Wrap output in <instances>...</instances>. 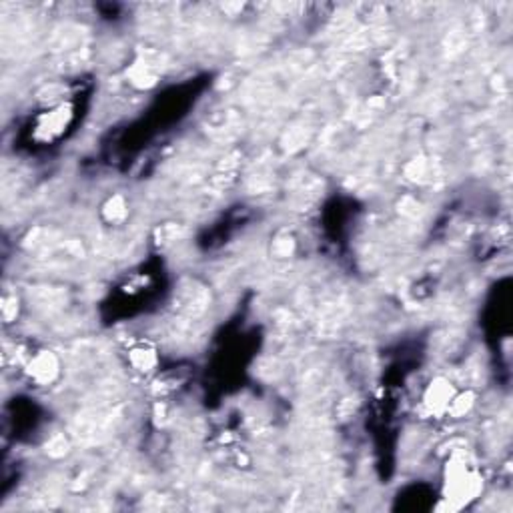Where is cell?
Returning <instances> with one entry per match:
<instances>
[{
    "label": "cell",
    "mask_w": 513,
    "mask_h": 513,
    "mask_svg": "<svg viewBox=\"0 0 513 513\" xmlns=\"http://www.w3.org/2000/svg\"><path fill=\"white\" fill-rule=\"evenodd\" d=\"M481 480L469 469L464 457H455L447 464V481H445V499L455 505H464L469 499L477 497Z\"/></svg>",
    "instance_id": "6da1fadb"
},
{
    "label": "cell",
    "mask_w": 513,
    "mask_h": 513,
    "mask_svg": "<svg viewBox=\"0 0 513 513\" xmlns=\"http://www.w3.org/2000/svg\"><path fill=\"white\" fill-rule=\"evenodd\" d=\"M455 391L449 383L447 379L439 377L429 383L425 395H423V405L427 407V411H431L435 415H441V413H447V407L451 399H453Z\"/></svg>",
    "instance_id": "7a4b0ae2"
},
{
    "label": "cell",
    "mask_w": 513,
    "mask_h": 513,
    "mask_svg": "<svg viewBox=\"0 0 513 513\" xmlns=\"http://www.w3.org/2000/svg\"><path fill=\"white\" fill-rule=\"evenodd\" d=\"M29 373H31L32 379L38 381V383H50L56 377V373H59V361H56V357L52 353H38L31 359Z\"/></svg>",
    "instance_id": "3957f363"
},
{
    "label": "cell",
    "mask_w": 513,
    "mask_h": 513,
    "mask_svg": "<svg viewBox=\"0 0 513 513\" xmlns=\"http://www.w3.org/2000/svg\"><path fill=\"white\" fill-rule=\"evenodd\" d=\"M130 363L139 371H151L157 363V357H155V351L153 349H144V347H139V349H132L130 353Z\"/></svg>",
    "instance_id": "277c9868"
},
{
    "label": "cell",
    "mask_w": 513,
    "mask_h": 513,
    "mask_svg": "<svg viewBox=\"0 0 513 513\" xmlns=\"http://www.w3.org/2000/svg\"><path fill=\"white\" fill-rule=\"evenodd\" d=\"M473 393H457V395H453V399L449 403L447 407V413H451L453 417H461L465 415L471 407H473Z\"/></svg>",
    "instance_id": "5b68a950"
},
{
    "label": "cell",
    "mask_w": 513,
    "mask_h": 513,
    "mask_svg": "<svg viewBox=\"0 0 513 513\" xmlns=\"http://www.w3.org/2000/svg\"><path fill=\"white\" fill-rule=\"evenodd\" d=\"M105 213L109 215V219L111 221H118V219H123L125 217V203H123V199L121 197H114L111 199L109 203H107V207H105Z\"/></svg>",
    "instance_id": "8992f818"
}]
</instances>
